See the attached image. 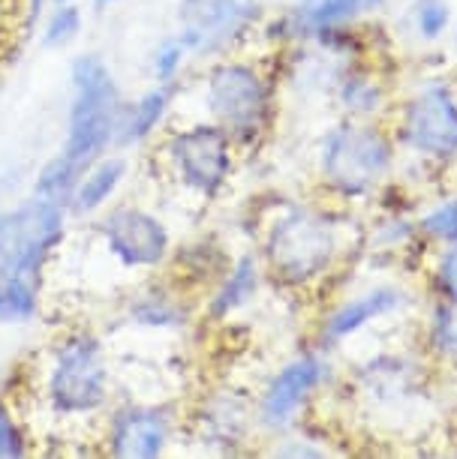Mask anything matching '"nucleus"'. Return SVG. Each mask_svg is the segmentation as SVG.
<instances>
[{"mask_svg": "<svg viewBox=\"0 0 457 459\" xmlns=\"http://www.w3.org/2000/svg\"><path fill=\"white\" fill-rule=\"evenodd\" d=\"M97 6H106V4H115V0H93Z\"/></svg>", "mask_w": 457, "mask_h": 459, "instance_id": "c756f323", "label": "nucleus"}, {"mask_svg": "<svg viewBox=\"0 0 457 459\" xmlns=\"http://www.w3.org/2000/svg\"><path fill=\"white\" fill-rule=\"evenodd\" d=\"M37 313V298L28 280L0 285V322H28Z\"/></svg>", "mask_w": 457, "mask_h": 459, "instance_id": "6ab92c4d", "label": "nucleus"}, {"mask_svg": "<svg viewBox=\"0 0 457 459\" xmlns=\"http://www.w3.org/2000/svg\"><path fill=\"white\" fill-rule=\"evenodd\" d=\"M169 153L187 186L217 195L232 171V142L223 126H193L171 138Z\"/></svg>", "mask_w": 457, "mask_h": 459, "instance_id": "6e6552de", "label": "nucleus"}, {"mask_svg": "<svg viewBox=\"0 0 457 459\" xmlns=\"http://www.w3.org/2000/svg\"><path fill=\"white\" fill-rule=\"evenodd\" d=\"M57 4H70V0H57Z\"/></svg>", "mask_w": 457, "mask_h": 459, "instance_id": "7c9ffc66", "label": "nucleus"}, {"mask_svg": "<svg viewBox=\"0 0 457 459\" xmlns=\"http://www.w3.org/2000/svg\"><path fill=\"white\" fill-rule=\"evenodd\" d=\"M60 238H64V216L60 207L46 198L0 211V285L37 273Z\"/></svg>", "mask_w": 457, "mask_h": 459, "instance_id": "20e7f679", "label": "nucleus"}, {"mask_svg": "<svg viewBox=\"0 0 457 459\" xmlns=\"http://www.w3.org/2000/svg\"><path fill=\"white\" fill-rule=\"evenodd\" d=\"M452 22V6L448 0H418L416 4V30L421 39H439Z\"/></svg>", "mask_w": 457, "mask_h": 459, "instance_id": "b1692460", "label": "nucleus"}, {"mask_svg": "<svg viewBox=\"0 0 457 459\" xmlns=\"http://www.w3.org/2000/svg\"><path fill=\"white\" fill-rule=\"evenodd\" d=\"M51 405L60 414H88L106 400V363L93 336H73L60 345L48 378Z\"/></svg>", "mask_w": 457, "mask_h": 459, "instance_id": "423d86ee", "label": "nucleus"}, {"mask_svg": "<svg viewBox=\"0 0 457 459\" xmlns=\"http://www.w3.org/2000/svg\"><path fill=\"white\" fill-rule=\"evenodd\" d=\"M111 454L154 459L163 454L169 441V414L163 409H124L111 420Z\"/></svg>", "mask_w": 457, "mask_h": 459, "instance_id": "f8f14e48", "label": "nucleus"}, {"mask_svg": "<svg viewBox=\"0 0 457 459\" xmlns=\"http://www.w3.org/2000/svg\"><path fill=\"white\" fill-rule=\"evenodd\" d=\"M259 289V267L253 255L238 258L235 267H232L229 280L223 282V289L211 298V316L214 318H226L229 313H235L238 307L253 298Z\"/></svg>", "mask_w": 457, "mask_h": 459, "instance_id": "2eb2a0df", "label": "nucleus"}, {"mask_svg": "<svg viewBox=\"0 0 457 459\" xmlns=\"http://www.w3.org/2000/svg\"><path fill=\"white\" fill-rule=\"evenodd\" d=\"M120 178H124V162L102 160L100 166H93L88 171V178H84L79 189H75V195H73L75 207H79V211H93V207H100L111 193H115Z\"/></svg>", "mask_w": 457, "mask_h": 459, "instance_id": "a211bd4d", "label": "nucleus"}, {"mask_svg": "<svg viewBox=\"0 0 457 459\" xmlns=\"http://www.w3.org/2000/svg\"><path fill=\"white\" fill-rule=\"evenodd\" d=\"M24 10L28 15H40V0H0V57L10 48H15V37H22V28L28 22H22Z\"/></svg>", "mask_w": 457, "mask_h": 459, "instance_id": "aec40b11", "label": "nucleus"}, {"mask_svg": "<svg viewBox=\"0 0 457 459\" xmlns=\"http://www.w3.org/2000/svg\"><path fill=\"white\" fill-rule=\"evenodd\" d=\"M208 108L229 135L253 142L271 115L268 84L253 66L220 64L208 79Z\"/></svg>", "mask_w": 457, "mask_h": 459, "instance_id": "39448f33", "label": "nucleus"}, {"mask_svg": "<svg viewBox=\"0 0 457 459\" xmlns=\"http://www.w3.org/2000/svg\"><path fill=\"white\" fill-rule=\"evenodd\" d=\"M322 178L343 198L367 195L394 166V144L382 129L367 124H340L322 142Z\"/></svg>", "mask_w": 457, "mask_h": 459, "instance_id": "f03ea898", "label": "nucleus"}, {"mask_svg": "<svg viewBox=\"0 0 457 459\" xmlns=\"http://www.w3.org/2000/svg\"><path fill=\"white\" fill-rule=\"evenodd\" d=\"M385 0H304L289 15V33L298 37H322L329 30H340L367 13H376Z\"/></svg>", "mask_w": 457, "mask_h": 459, "instance_id": "4468645a", "label": "nucleus"}, {"mask_svg": "<svg viewBox=\"0 0 457 459\" xmlns=\"http://www.w3.org/2000/svg\"><path fill=\"white\" fill-rule=\"evenodd\" d=\"M82 171L75 162L66 157V153H60L57 160H51L46 169L40 171V180H37V195L46 198V202L64 207L66 202H73L75 189H79V178Z\"/></svg>", "mask_w": 457, "mask_h": 459, "instance_id": "f3484780", "label": "nucleus"}, {"mask_svg": "<svg viewBox=\"0 0 457 459\" xmlns=\"http://www.w3.org/2000/svg\"><path fill=\"white\" fill-rule=\"evenodd\" d=\"M73 111H70V135H66L64 153L75 166L88 171L102 157V151L120 129L118 88L111 82L109 69L97 57H79L73 64Z\"/></svg>", "mask_w": 457, "mask_h": 459, "instance_id": "f257e3e1", "label": "nucleus"}, {"mask_svg": "<svg viewBox=\"0 0 457 459\" xmlns=\"http://www.w3.org/2000/svg\"><path fill=\"white\" fill-rule=\"evenodd\" d=\"M340 102L347 106L352 115H370V111L379 108L382 102V91H379L376 82H367L361 75H349L340 84Z\"/></svg>", "mask_w": 457, "mask_h": 459, "instance_id": "4be33fe9", "label": "nucleus"}, {"mask_svg": "<svg viewBox=\"0 0 457 459\" xmlns=\"http://www.w3.org/2000/svg\"><path fill=\"white\" fill-rule=\"evenodd\" d=\"M436 282L443 298L457 307V240L452 244V249H445V255L439 258V271H436Z\"/></svg>", "mask_w": 457, "mask_h": 459, "instance_id": "c85d7f7f", "label": "nucleus"}, {"mask_svg": "<svg viewBox=\"0 0 457 459\" xmlns=\"http://www.w3.org/2000/svg\"><path fill=\"white\" fill-rule=\"evenodd\" d=\"M136 322L151 325V327H178L184 325V313H180L178 303H171L163 294H148L133 307Z\"/></svg>", "mask_w": 457, "mask_h": 459, "instance_id": "412c9836", "label": "nucleus"}, {"mask_svg": "<svg viewBox=\"0 0 457 459\" xmlns=\"http://www.w3.org/2000/svg\"><path fill=\"white\" fill-rule=\"evenodd\" d=\"M24 456V436L10 418V411L0 405V459H22Z\"/></svg>", "mask_w": 457, "mask_h": 459, "instance_id": "cd10ccee", "label": "nucleus"}, {"mask_svg": "<svg viewBox=\"0 0 457 459\" xmlns=\"http://www.w3.org/2000/svg\"><path fill=\"white\" fill-rule=\"evenodd\" d=\"M268 262L283 282L304 285L329 271L338 255V229L304 207H292L268 231Z\"/></svg>", "mask_w": 457, "mask_h": 459, "instance_id": "7ed1b4c3", "label": "nucleus"}, {"mask_svg": "<svg viewBox=\"0 0 457 459\" xmlns=\"http://www.w3.org/2000/svg\"><path fill=\"white\" fill-rule=\"evenodd\" d=\"M109 249L115 253L127 267H151L166 258L169 253V231L157 216L124 207L115 211L102 222Z\"/></svg>", "mask_w": 457, "mask_h": 459, "instance_id": "9b49d317", "label": "nucleus"}, {"mask_svg": "<svg viewBox=\"0 0 457 459\" xmlns=\"http://www.w3.org/2000/svg\"><path fill=\"white\" fill-rule=\"evenodd\" d=\"M430 349L439 358L457 360V313L452 307H439L430 325Z\"/></svg>", "mask_w": 457, "mask_h": 459, "instance_id": "5701e85b", "label": "nucleus"}, {"mask_svg": "<svg viewBox=\"0 0 457 459\" xmlns=\"http://www.w3.org/2000/svg\"><path fill=\"white\" fill-rule=\"evenodd\" d=\"M187 42L184 39H169L163 42L157 57H154V73H157L160 82H171L175 79V73L180 69V64H184V55H187Z\"/></svg>", "mask_w": 457, "mask_h": 459, "instance_id": "bb28decb", "label": "nucleus"}, {"mask_svg": "<svg viewBox=\"0 0 457 459\" xmlns=\"http://www.w3.org/2000/svg\"><path fill=\"white\" fill-rule=\"evenodd\" d=\"M256 0H184V42L196 55L229 48L256 22Z\"/></svg>", "mask_w": 457, "mask_h": 459, "instance_id": "1a4fd4ad", "label": "nucleus"}, {"mask_svg": "<svg viewBox=\"0 0 457 459\" xmlns=\"http://www.w3.org/2000/svg\"><path fill=\"white\" fill-rule=\"evenodd\" d=\"M329 376H331L329 360L319 358V354H304V358L286 363L262 394V411H259L262 420L271 429L289 427L310 396L329 381Z\"/></svg>", "mask_w": 457, "mask_h": 459, "instance_id": "9d476101", "label": "nucleus"}, {"mask_svg": "<svg viewBox=\"0 0 457 459\" xmlns=\"http://www.w3.org/2000/svg\"><path fill=\"white\" fill-rule=\"evenodd\" d=\"M169 100H171L169 88H154L145 93L133 106V111L120 117V133H118L120 144H133V142H142L145 135H151V129H157L163 115H166Z\"/></svg>", "mask_w": 457, "mask_h": 459, "instance_id": "dca6fc26", "label": "nucleus"}, {"mask_svg": "<svg viewBox=\"0 0 457 459\" xmlns=\"http://www.w3.org/2000/svg\"><path fill=\"white\" fill-rule=\"evenodd\" d=\"M403 303H407V298H403L400 289H391V285H376V289H370L365 294H358V298L347 300L340 309H334V313L325 318L322 342L338 345L343 340H349V336H356L358 331H365L367 325H374V322H379V318L398 313Z\"/></svg>", "mask_w": 457, "mask_h": 459, "instance_id": "ddd939ff", "label": "nucleus"}, {"mask_svg": "<svg viewBox=\"0 0 457 459\" xmlns=\"http://www.w3.org/2000/svg\"><path fill=\"white\" fill-rule=\"evenodd\" d=\"M79 24H82V15L75 6L70 4H60V10L51 15L48 24H46V37H42V42H46L48 48H60L66 46L75 33H79Z\"/></svg>", "mask_w": 457, "mask_h": 459, "instance_id": "a878e982", "label": "nucleus"}, {"mask_svg": "<svg viewBox=\"0 0 457 459\" xmlns=\"http://www.w3.org/2000/svg\"><path fill=\"white\" fill-rule=\"evenodd\" d=\"M454 418H457V403H454Z\"/></svg>", "mask_w": 457, "mask_h": 459, "instance_id": "2f4dec72", "label": "nucleus"}, {"mask_svg": "<svg viewBox=\"0 0 457 459\" xmlns=\"http://www.w3.org/2000/svg\"><path fill=\"white\" fill-rule=\"evenodd\" d=\"M418 225H421V231H425V235L454 244V240H457V198L434 207L430 213L421 216Z\"/></svg>", "mask_w": 457, "mask_h": 459, "instance_id": "393cba45", "label": "nucleus"}, {"mask_svg": "<svg viewBox=\"0 0 457 459\" xmlns=\"http://www.w3.org/2000/svg\"><path fill=\"white\" fill-rule=\"evenodd\" d=\"M400 138L430 160L457 157V100L445 84H427L403 106Z\"/></svg>", "mask_w": 457, "mask_h": 459, "instance_id": "0eeeda50", "label": "nucleus"}]
</instances>
